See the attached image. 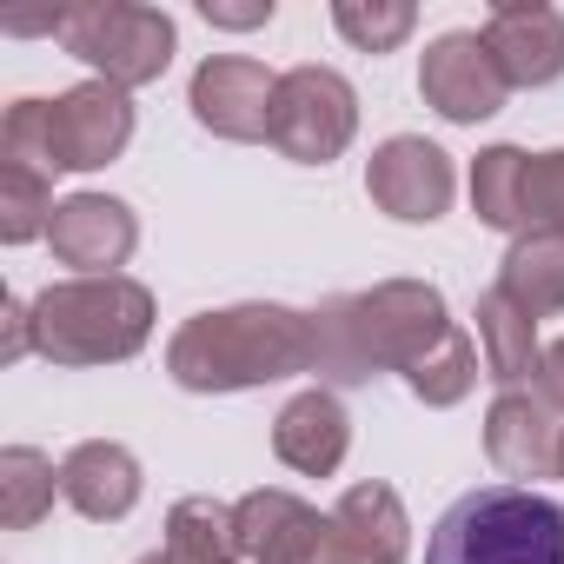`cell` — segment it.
<instances>
[{
	"label": "cell",
	"instance_id": "obj_26",
	"mask_svg": "<svg viewBox=\"0 0 564 564\" xmlns=\"http://www.w3.org/2000/svg\"><path fill=\"white\" fill-rule=\"evenodd\" d=\"M524 232L564 239V147L531 153V166H524Z\"/></svg>",
	"mask_w": 564,
	"mask_h": 564
},
{
	"label": "cell",
	"instance_id": "obj_21",
	"mask_svg": "<svg viewBox=\"0 0 564 564\" xmlns=\"http://www.w3.org/2000/svg\"><path fill=\"white\" fill-rule=\"evenodd\" d=\"M524 166L531 153L524 147H485L471 160V213L491 226V232H524Z\"/></svg>",
	"mask_w": 564,
	"mask_h": 564
},
{
	"label": "cell",
	"instance_id": "obj_30",
	"mask_svg": "<svg viewBox=\"0 0 564 564\" xmlns=\"http://www.w3.org/2000/svg\"><path fill=\"white\" fill-rule=\"evenodd\" d=\"M538 399L564 419V339H551V346H544V366H538Z\"/></svg>",
	"mask_w": 564,
	"mask_h": 564
},
{
	"label": "cell",
	"instance_id": "obj_27",
	"mask_svg": "<svg viewBox=\"0 0 564 564\" xmlns=\"http://www.w3.org/2000/svg\"><path fill=\"white\" fill-rule=\"evenodd\" d=\"M0 160L47 173V100H14L8 107V127H0Z\"/></svg>",
	"mask_w": 564,
	"mask_h": 564
},
{
	"label": "cell",
	"instance_id": "obj_18",
	"mask_svg": "<svg viewBox=\"0 0 564 564\" xmlns=\"http://www.w3.org/2000/svg\"><path fill=\"white\" fill-rule=\"evenodd\" d=\"M478 352H485V379H498V392H524V379H538L544 346H538V319L518 313L498 286L478 293Z\"/></svg>",
	"mask_w": 564,
	"mask_h": 564
},
{
	"label": "cell",
	"instance_id": "obj_24",
	"mask_svg": "<svg viewBox=\"0 0 564 564\" xmlns=\"http://www.w3.org/2000/svg\"><path fill=\"white\" fill-rule=\"evenodd\" d=\"M61 199H54V180L41 166H14V160H0V239L8 246H28L54 226Z\"/></svg>",
	"mask_w": 564,
	"mask_h": 564
},
{
	"label": "cell",
	"instance_id": "obj_9",
	"mask_svg": "<svg viewBox=\"0 0 564 564\" xmlns=\"http://www.w3.org/2000/svg\"><path fill=\"white\" fill-rule=\"evenodd\" d=\"M366 193H372L379 213H392L405 226H432V219H445V206L458 193V173H452L445 147H432L419 133H392L366 160Z\"/></svg>",
	"mask_w": 564,
	"mask_h": 564
},
{
	"label": "cell",
	"instance_id": "obj_28",
	"mask_svg": "<svg viewBox=\"0 0 564 564\" xmlns=\"http://www.w3.org/2000/svg\"><path fill=\"white\" fill-rule=\"evenodd\" d=\"M0 319H8V339H0V359L21 366L34 352V300H8L0 306Z\"/></svg>",
	"mask_w": 564,
	"mask_h": 564
},
{
	"label": "cell",
	"instance_id": "obj_5",
	"mask_svg": "<svg viewBox=\"0 0 564 564\" xmlns=\"http://www.w3.org/2000/svg\"><path fill=\"white\" fill-rule=\"evenodd\" d=\"M61 47L74 61H87L107 87L133 94V87H153L173 67L180 28H173V14L140 8V0H87V8H67Z\"/></svg>",
	"mask_w": 564,
	"mask_h": 564
},
{
	"label": "cell",
	"instance_id": "obj_15",
	"mask_svg": "<svg viewBox=\"0 0 564 564\" xmlns=\"http://www.w3.org/2000/svg\"><path fill=\"white\" fill-rule=\"evenodd\" d=\"M272 452H279V465H286V471L333 478V471L346 465V452H352V419H346V405H339L326 386L293 392L286 405H279V419H272Z\"/></svg>",
	"mask_w": 564,
	"mask_h": 564
},
{
	"label": "cell",
	"instance_id": "obj_6",
	"mask_svg": "<svg viewBox=\"0 0 564 564\" xmlns=\"http://www.w3.org/2000/svg\"><path fill=\"white\" fill-rule=\"evenodd\" d=\"M359 133V94L339 67H293L279 74V100H272V147L300 160V166H333Z\"/></svg>",
	"mask_w": 564,
	"mask_h": 564
},
{
	"label": "cell",
	"instance_id": "obj_3",
	"mask_svg": "<svg viewBox=\"0 0 564 564\" xmlns=\"http://www.w3.org/2000/svg\"><path fill=\"white\" fill-rule=\"evenodd\" d=\"M153 339V293L127 272L34 293V352L54 366H120Z\"/></svg>",
	"mask_w": 564,
	"mask_h": 564
},
{
	"label": "cell",
	"instance_id": "obj_4",
	"mask_svg": "<svg viewBox=\"0 0 564 564\" xmlns=\"http://www.w3.org/2000/svg\"><path fill=\"white\" fill-rule=\"evenodd\" d=\"M425 564H564V505L531 485H478L432 524Z\"/></svg>",
	"mask_w": 564,
	"mask_h": 564
},
{
	"label": "cell",
	"instance_id": "obj_12",
	"mask_svg": "<svg viewBox=\"0 0 564 564\" xmlns=\"http://www.w3.org/2000/svg\"><path fill=\"white\" fill-rule=\"evenodd\" d=\"M485 458L538 491V478H564V419L538 392H498L485 412Z\"/></svg>",
	"mask_w": 564,
	"mask_h": 564
},
{
	"label": "cell",
	"instance_id": "obj_2",
	"mask_svg": "<svg viewBox=\"0 0 564 564\" xmlns=\"http://www.w3.org/2000/svg\"><path fill=\"white\" fill-rule=\"evenodd\" d=\"M452 333L445 293L432 279H379L372 293H333L313 313L319 366L333 386H366L379 372H412Z\"/></svg>",
	"mask_w": 564,
	"mask_h": 564
},
{
	"label": "cell",
	"instance_id": "obj_7",
	"mask_svg": "<svg viewBox=\"0 0 564 564\" xmlns=\"http://www.w3.org/2000/svg\"><path fill=\"white\" fill-rule=\"evenodd\" d=\"M133 140V100L107 80L67 87L47 100V173H94L113 166Z\"/></svg>",
	"mask_w": 564,
	"mask_h": 564
},
{
	"label": "cell",
	"instance_id": "obj_16",
	"mask_svg": "<svg viewBox=\"0 0 564 564\" xmlns=\"http://www.w3.org/2000/svg\"><path fill=\"white\" fill-rule=\"evenodd\" d=\"M61 498L94 518V524H113L140 505V458L120 445V438H80L67 458H61Z\"/></svg>",
	"mask_w": 564,
	"mask_h": 564
},
{
	"label": "cell",
	"instance_id": "obj_19",
	"mask_svg": "<svg viewBox=\"0 0 564 564\" xmlns=\"http://www.w3.org/2000/svg\"><path fill=\"white\" fill-rule=\"evenodd\" d=\"M498 293L531 313V319H551L564 313V239L551 232H518L498 259Z\"/></svg>",
	"mask_w": 564,
	"mask_h": 564
},
{
	"label": "cell",
	"instance_id": "obj_31",
	"mask_svg": "<svg viewBox=\"0 0 564 564\" xmlns=\"http://www.w3.org/2000/svg\"><path fill=\"white\" fill-rule=\"evenodd\" d=\"M140 564H180V557H173V551H147Z\"/></svg>",
	"mask_w": 564,
	"mask_h": 564
},
{
	"label": "cell",
	"instance_id": "obj_1",
	"mask_svg": "<svg viewBox=\"0 0 564 564\" xmlns=\"http://www.w3.org/2000/svg\"><path fill=\"white\" fill-rule=\"evenodd\" d=\"M313 366H319L313 313L272 306V300L193 313L166 346V372L180 392H252V386L300 379Z\"/></svg>",
	"mask_w": 564,
	"mask_h": 564
},
{
	"label": "cell",
	"instance_id": "obj_14",
	"mask_svg": "<svg viewBox=\"0 0 564 564\" xmlns=\"http://www.w3.org/2000/svg\"><path fill=\"white\" fill-rule=\"evenodd\" d=\"M485 47L505 74V87H551L564 74V14L544 0H505L485 14Z\"/></svg>",
	"mask_w": 564,
	"mask_h": 564
},
{
	"label": "cell",
	"instance_id": "obj_20",
	"mask_svg": "<svg viewBox=\"0 0 564 564\" xmlns=\"http://www.w3.org/2000/svg\"><path fill=\"white\" fill-rule=\"evenodd\" d=\"M166 551L180 564H239L246 544H239L232 505H219V498H180L166 511Z\"/></svg>",
	"mask_w": 564,
	"mask_h": 564
},
{
	"label": "cell",
	"instance_id": "obj_22",
	"mask_svg": "<svg viewBox=\"0 0 564 564\" xmlns=\"http://www.w3.org/2000/svg\"><path fill=\"white\" fill-rule=\"evenodd\" d=\"M54 491H61V471L47 452H34V445L0 452V524L8 531H34L54 511Z\"/></svg>",
	"mask_w": 564,
	"mask_h": 564
},
{
	"label": "cell",
	"instance_id": "obj_29",
	"mask_svg": "<svg viewBox=\"0 0 564 564\" xmlns=\"http://www.w3.org/2000/svg\"><path fill=\"white\" fill-rule=\"evenodd\" d=\"M199 14L213 21V28H232V34H246V28H265L272 21V0H199Z\"/></svg>",
	"mask_w": 564,
	"mask_h": 564
},
{
	"label": "cell",
	"instance_id": "obj_8",
	"mask_svg": "<svg viewBox=\"0 0 564 564\" xmlns=\"http://www.w3.org/2000/svg\"><path fill=\"white\" fill-rule=\"evenodd\" d=\"M419 94H425V107H432L438 120L478 127V120H491V113L505 107L511 87H505V74H498L485 34L452 28V34H438V41L419 54Z\"/></svg>",
	"mask_w": 564,
	"mask_h": 564
},
{
	"label": "cell",
	"instance_id": "obj_17",
	"mask_svg": "<svg viewBox=\"0 0 564 564\" xmlns=\"http://www.w3.org/2000/svg\"><path fill=\"white\" fill-rule=\"evenodd\" d=\"M333 531H339V557L346 564H412V518L399 505L392 485H352L333 505Z\"/></svg>",
	"mask_w": 564,
	"mask_h": 564
},
{
	"label": "cell",
	"instance_id": "obj_25",
	"mask_svg": "<svg viewBox=\"0 0 564 564\" xmlns=\"http://www.w3.org/2000/svg\"><path fill=\"white\" fill-rule=\"evenodd\" d=\"M333 28H339L359 54H392V47L419 28V8H412V0H339V8H333Z\"/></svg>",
	"mask_w": 564,
	"mask_h": 564
},
{
	"label": "cell",
	"instance_id": "obj_13",
	"mask_svg": "<svg viewBox=\"0 0 564 564\" xmlns=\"http://www.w3.org/2000/svg\"><path fill=\"white\" fill-rule=\"evenodd\" d=\"M47 246H54V259L74 265L80 279H107L113 265L133 259L140 219H133V206L113 199V193H74V199H61V213H54V226H47Z\"/></svg>",
	"mask_w": 564,
	"mask_h": 564
},
{
	"label": "cell",
	"instance_id": "obj_10",
	"mask_svg": "<svg viewBox=\"0 0 564 564\" xmlns=\"http://www.w3.org/2000/svg\"><path fill=\"white\" fill-rule=\"evenodd\" d=\"M232 518H239V544L252 564H346L333 518H319L306 498L279 491V485L246 491L232 505Z\"/></svg>",
	"mask_w": 564,
	"mask_h": 564
},
{
	"label": "cell",
	"instance_id": "obj_23",
	"mask_svg": "<svg viewBox=\"0 0 564 564\" xmlns=\"http://www.w3.org/2000/svg\"><path fill=\"white\" fill-rule=\"evenodd\" d=\"M405 386H412V399L419 405H458V399H471V386H478V339L465 333V326H452L412 372H405Z\"/></svg>",
	"mask_w": 564,
	"mask_h": 564
},
{
	"label": "cell",
	"instance_id": "obj_11",
	"mask_svg": "<svg viewBox=\"0 0 564 564\" xmlns=\"http://www.w3.org/2000/svg\"><path fill=\"white\" fill-rule=\"evenodd\" d=\"M272 100H279V74H265L246 54H213L199 61L186 107L213 140H265L272 133Z\"/></svg>",
	"mask_w": 564,
	"mask_h": 564
}]
</instances>
